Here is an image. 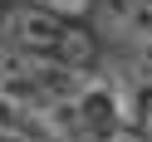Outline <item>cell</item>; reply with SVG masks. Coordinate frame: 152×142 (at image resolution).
<instances>
[{"label": "cell", "mask_w": 152, "mask_h": 142, "mask_svg": "<svg viewBox=\"0 0 152 142\" xmlns=\"http://www.w3.org/2000/svg\"><path fill=\"white\" fill-rule=\"evenodd\" d=\"M137 132H142V137L152 142V93L142 98V113H137Z\"/></svg>", "instance_id": "5b68a950"}, {"label": "cell", "mask_w": 152, "mask_h": 142, "mask_svg": "<svg viewBox=\"0 0 152 142\" xmlns=\"http://www.w3.org/2000/svg\"><path fill=\"white\" fill-rule=\"evenodd\" d=\"M98 142H147V137H142L137 127H113V132H103Z\"/></svg>", "instance_id": "277c9868"}, {"label": "cell", "mask_w": 152, "mask_h": 142, "mask_svg": "<svg viewBox=\"0 0 152 142\" xmlns=\"http://www.w3.org/2000/svg\"><path fill=\"white\" fill-rule=\"evenodd\" d=\"M88 69H69V64H44L30 54H15L10 44L0 49V103L15 113H54L83 88Z\"/></svg>", "instance_id": "6da1fadb"}, {"label": "cell", "mask_w": 152, "mask_h": 142, "mask_svg": "<svg viewBox=\"0 0 152 142\" xmlns=\"http://www.w3.org/2000/svg\"><path fill=\"white\" fill-rule=\"evenodd\" d=\"M88 5L93 0H34V10H49V15H59V20H83Z\"/></svg>", "instance_id": "3957f363"}, {"label": "cell", "mask_w": 152, "mask_h": 142, "mask_svg": "<svg viewBox=\"0 0 152 142\" xmlns=\"http://www.w3.org/2000/svg\"><path fill=\"white\" fill-rule=\"evenodd\" d=\"M5 44L15 54H30V59H44V64H69V69H83L93 54L88 34L74 30V20H59L49 10H15L5 20Z\"/></svg>", "instance_id": "7a4b0ae2"}]
</instances>
